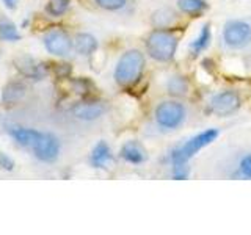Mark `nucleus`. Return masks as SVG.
<instances>
[{
  "mask_svg": "<svg viewBox=\"0 0 251 235\" xmlns=\"http://www.w3.org/2000/svg\"><path fill=\"white\" fill-rule=\"evenodd\" d=\"M145 55L137 49L127 50L121 55V58L118 60L115 68V80L121 86H132L135 85L141 74L145 70Z\"/></svg>",
  "mask_w": 251,
  "mask_h": 235,
  "instance_id": "f257e3e1",
  "label": "nucleus"
},
{
  "mask_svg": "<svg viewBox=\"0 0 251 235\" xmlns=\"http://www.w3.org/2000/svg\"><path fill=\"white\" fill-rule=\"evenodd\" d=\"M179 39L176 33H173L170 30L159 28L154 30L146 39V50L149 57L154 58L155 61L167 63L175 58V53L177 50Z\"/></svg>",
  "mask_w": 251,
  "mask_h": 235,
  "instance_id": "f03ea898",
  "label": "nucleus"
},
{
  "mask_svg": "<svg viewBox=\"0 0 251 235\" xmlns=\"http://www.w3.org/2000/svg\"><path fill=\"white\" fill-rule=\"evenodd\" d=\"M218 135H220V132L217 129H207V130L198 133V135H195L193 138L185 141L180 147H176L175 151L171 152V155H170L171 163L173 164L187 163L195 154H198L202 147H206L212 143V141H215L218 138Z\"/></svg>",
  "mask_w": 251,
  "mask_h": 235,
  "instance_id": "7ed1b4c3",
  "label": "nucleus"
},
{
  "mask_svg": "<svg viewBox=\"0 0 251 235\" xmlns=\"http://www.w3.org/2000/svg\"><path fill=\"white\" fill-rule=\"evenodd\" d=\"M185 116L187 110L177 100H163L157 105L154 112L155 122L159 124V127L168 130L177 129L185 121Z\"/></svg>",
  "mask_w": 251,
  "mask_h": 235,
  "instance_id": "20e7f679",
  "label": "nucleus"
},
{
  "mask_svg": "<svg viewBox=\"0 0 251 235\" xmlns=\"http://www.w3.org/2000/svg\"><path fill=\"white\" fill-rule=\"evenodd\" d=\"M223 41L231 49H243L251 43V25L245 21H229L225 24Z\"/></svg>",
  "mask_w": 251,
  "mask_h": 235,
  "instance_id": "39448f33",
  "label": "nucleus"
},
{
  "mask_svg": "<svg viewBox=\"0 0 251 235\" xmlns=\"http://www.w3.org/2000/svg\"><path fill=\"white\" fill-rule=\"evenodd\" d=\"M240 96L235 91L226 90L215 94L214 97L210 99L209 107L210 112L217 115V116H229L232 113H235L240 108Z\"/></svg>",
  "mask_w": 251,
  "mask_h": 235,
  "instance_id": "423d86ee",
  "label": "nucleus"
},
{
  "mask_svg": "<svg viewBox=\"0 0 251 235\" xmlns=\"http://www.w3.org/2000/svg\"><path fill=\"white\" fill-rule=\"evenodd\" d=\"M44 47L46 50L57 55V57H65L74 47V41L69 38V35L63 30H50L44 36Z\"/></svg>",
  "mask_w": 251,
  "mask_h": 235,
  "instance_id": "0eeeda50",
  "label": "nucleus"
},
{
  "mask_svg": "<svg viewBox=\"0 0 251 235\" xmlns=\"http://www.w3.org/2000/svg\"><path fill=\"white\" fill-rule=\"evenodd\" d=\"M33 154L38 160L52 163L58 159L60 155V141L53 133L43 132V137L39 138L38 144L33 147Z\"/></svg>",
  "mask_w": 251,
  "mask_h": 235,
  "instance_id": "6e6552de",
  "label": "nucleus"
},
{
  "mask_svg": "<svg viewBox=\"0 0 251 235\" xmlns=\"http://www.w3.org/2000/svg\"><path fill=\"white\" fill-rule=\"evenodd\" d=\"M105 112V107L96 100H90V102H78L73 107V115L77 119L82 121H94L100 118Z\"/></svg>",
  "mask_w": 251,
  "mask_h": 235,
  "instance_id": "1a4fd4ad",
  "label": "nucleus"
},
{
  "mask_svg": "<svg viewBox=\"0 0 251 235\" xmlns=\"http://www.w3.org/2000/svg\"><path fill=\"white\" fill-rule=\"evenodd\" d=\"M120 155L123 160H126L127 163H132V164H140V163L146 162V159H148L146 149L143 147V144L138 143L135 140L124 143L120 151Z\"/></svg>",
  "mask_w": 251,
  "mask_h": 235,
  "instance_id": "9d476101",
  "label": "nucleus"
},
{
  "mask_svg": "<svg viewBox=\"0 0 251 235\" xmlns=\"http://www.w3.org/2000/svg\"><path fill=\"white\" fill-rule=\"evenodd\" d=\"M11 137L18 141L21 146L28 147L33 151V147L38 144L39 138L43 137V132L35 130V129H25V127H14L11 130Z\"/></svg>",
  "mask_w": 251,
  "mask_h": 235,
  "instance_id": "9b49d317",
  "label": "nucleus"
},
{
  "mask_svg": "<svg viewBox=\"0 0 251 235\" xmlns=\"http://www.w3.org/2000/svg\"><path fill=\"white\" fill-rule=\"evenodd\" d=\"M16 68L21 70L22 75L25 77H30V78H35V80H39V78H43L46 75V68L41 65V63H38L31 58H19L16 60Z\"/></svg>",
  "mask_w": 251,
  "mask_h": 235,
  "instance_id": "f8f14e48",
  "label": "nucleus"
},
{
  "mask_svg": "<svg viewBox=\"0 0 251 235\" xmlns=\"http://www.w3.org/2000/svg\"><path fill=\"white\" fill-rule=\"evenodd\" d=\"M110 160H112V151H110V146L105 143V141H99L91 151V155H90L91 164L94 168H105Z\"/></svg>",
  "mask_w": 251,
  "mask_h": 235,
  "instance_id": "ddd939ff",
  "label": "nucleus"
},
{
  "mask_svg": "<svg viewBox=\"0 0 251 235\" xmlns=\"http://www.w3.org/2000/svg\"><path fill=\"white\" fill-rule=\"evenodd\" d=\"M74 49L83 57H90L98 49V39L90 33H78L74 39Z\"/></svg>",
  "mask_w": 251,
  "mask_h": 235,
  "instance_id": "4468645a",
  "label": "nucleus"
},
{
  "mask_svg": "<svg viewBox=\"0 0 251 235\" xmlns=\"http://www.w3.org/2000/svg\"><path fill=\"white\" fill-rule=\"evenodd\" d=\"M25 91L27 88L22 83H18V82L10 83L8 86H5V90L2 93V102L5 105L18 104V102H21L24 96H25Z\"/></svg>",
  "mask_w": 251,
  "mask_h": 235,
  "instance_id": "2eb2a0df",
  "label": "nucleus"
},
{
  "mask_svg": "<svg viewBox=\"0 0 251 235\" xmlns=\"http://www.w3.org/2000/svg\"><path fill=\"white\" fill-rule=\"evenodd\" d=\"M209 43H210V25L206 24V25H202L200 35L190 43V52L193 53V57H198L201 52L206 50L209 47Z\"/></svg>",
  "mask_w": 251,
  "mask_h": 235,
  "instance_id": "dca6fc26",
  "label": "nucleus"
},
{
  "mask_svg": "<svg viewBox=\"0 0 251 235\" xmlns=\"http://www.w3.org/2000/svg\"><path fill=\"white\" fill-rule=\"evenodd\" d=\"M176 22V14L170 8H163L152 14V24L157 28H168Z\"/></svg>",
  "mask_w": 251,
  "mask_h": 235,
  "instance_id": "f3484780",
  "label": "nucleus"
},
{
  "mask_svg": "<svg viewBox=\"0 0 251 235\" xmlns=\"http://www.w3.org/2000/svg\"><path fill=\"white\" fill-rule=\"evenodd\" d=\"M177 6L182 13L190 14V16H196V14H201L204 10H206L207 5L204 0H177Z\"/></svg>",
  "mask_w": 251,
  "mask_h": 235,
  "instance_id": "a211bd4d",
  "label": "nucleus"
},
{
  "mask_svg": "<svg viewBox=\"0 0 251 235\" xmlns=\"http://www.w3.org/2000/svg\"><path fill=\"white\" fill-rule=\"evenodd\" d=\"M188 91V82L187 78L182 75H175L168 82V93L171 96H176V97H182L185 96Z\"/></svg>",
  "mask_w": 251,
  "mask_h": 235,
  "instance_id": "6ab92c4d",
  "label": "nucleus"
},
{
  "mask_svg": "<svg viewBox=\"0 0 251 235\" xmlns=\"http://www.w3.org/2000/svg\"><path fill=\"white\" fill-rule=\"evenodd\" d=\"M69 8V0H50L46 6V11L53 18H60Z\"/></svg>",
  "mask_w": 251,
  "mask_h": 235,
  "instance_id": "aec40b11",
  "label": "nucleus"
},
{
  "mask_svg": "<svg viewBox=\"0 0 251 235\" xmlns=\"http://www.w3.org/2000/svg\"><path fill=\"white\" fill-rule=\"evenodd\" d=\"M0 38L5 39V41H18L21 35L13 24L5 22V24H0Z\"/></svg>",
  "mask_w": 251,
  "mask_h": 235,
  "instance_id": "412c9836",
  "label": "nucleus"
},
{
  "mask_svg": "<svg viewBox=\"0 0 251 235\" xmlns=\"http://www.w3.org/2000/svg\"><path fill=\"white\" fill-rule=\"evenodd\" d=\"M94 3H96L99 8H102V10L118 11V10H121V8L126 6L127 0H94Z\"/></svg>",
  "mask_w": 251,
  "mask_h": 235,
  "instance_id": "4be33fe9",
  "label": "nucleus"
},
{
  "mask_svg": "<svg viewBox=\"0 0 251 235\" xmlns=\"http://www.w3.org/2000/svg\"><path fill=\"white\" fill-rule=\"evenodd\" d=\"M188 174H190V169H188L187 163L173 164V179L175 180H185Z\"/></svg>",
  "mask_w": 251,
  "mask_h": 235,
  "instance_id": "5701e85b",
  "label": "nucleus"
},
{
  "mask_svg": "<svg viewBox=\"0 0 251 235\" xmlns=\"http://www.w3.org/2000/svg\"><path fill=\"white\" fill-rule=\"evenodd\" d=\"M239 169H240V174L247 179H251V154L245 155L243 159L240 160L239 164Z\"/></svg>",
  "mask_w": 251,
  "mask_h": 235,
  "instance_id": "b1692460",
  "label": "nucleus"
},
{
  "mask_svg": "<svg viewBox=\"0 0 251 235\" xmlns=\"http://www.w3.org/2000/svg\"><path fill=\"white\" fill-rule=\"evenodd\" d=\"M0 168L5 169V171H13L14 169V162L3 152H0Z\"/></svg>",
  "mask_w": 251,
  "mask_h": 235,
  "instance_id": "393cba45",
  "label": "nucleus"
},
{
  "mask_svg": "<svg viewBox=\"0 0 251 235\" xmlns=\"http://www.w3.org/2000/svg\"><path fill=\"white\" fill-rule=\"evenodd\" d=\"M57 72H58L60 77H66L71 72V68H69V65H58L57 66Z\"/></svg>",
  "mask_w": 251,
  "mask_h": 235,
  "instance_id": "a878e982",
  "label": "nucleus"
},
{
  "mask_svg": "<svg viewBox=\"0 0 251 235\" xmlns=\"http://www.w3.org/2000/svg\"><path fill=\"white\" fill-rule=\"evenodd\" d=\"M16 2H18V0H3L5 6H6V8H10V10H13V8L16 6Z\"/></svg>",
  "mask_w": 251,
  "mask_h": 235,
  "instance_id": "bb28decb",
  "label": "nucleus"
}]
</instances>
